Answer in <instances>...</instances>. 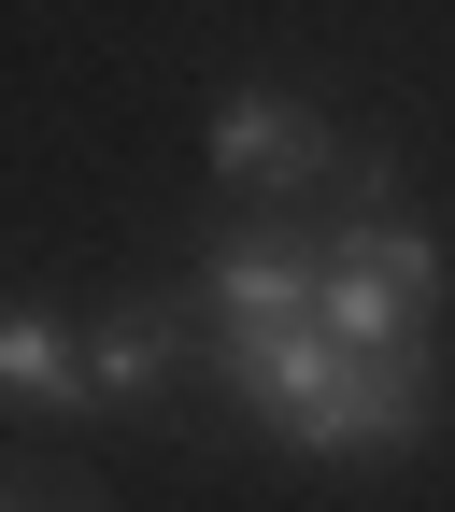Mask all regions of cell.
Wrapping results in <instances>:
<instances>
[{"label":"cell","mask_w":455,"mask_h":512,"mask_svg":"<svg viewBox=\"0 0 455 512\" xmlns=\"http://www.w3.org/2000/svg\"><path fill=\"white\" fill-rule=\"evenodd\" d=\"M200 157H214V185H242V200L328 214L342 185H356V128H328V100H299V86H214Z\"/></svg>","instance_id":"7a4b0ae2"},{"label":"cell","mask_w":455,"mask_h":512,"mask_svg":"<svg viewBox=\"0 0 455 512\" xmlns=\"http://www.w3.org/2000/svg\"><path fill=\"white\" fill-rule=\"evenodd\" d=\"M0 512H43V498H0Z\"/></svg>","instance_id":"5b68a950"},{"label":"cell","mask_w":455,"mask_h":512,"mask_svg":"<svg viewBox=\"0 0 455 512\" xmlns=\"http://www.w3.org/2000/svg\"><path fill=\"white\" fill-rule=\"evenodd\" d=\"M86 384H100V413H171L185 384H214V313H200V285L100 299V328H86Z\"/></svg>","instance_id":"3957f363"},{"label":"cell","mask_w":455,"mask_h":512,"mask_svg":"<svg viewBox=\"0 0 455 512\" xmlns=\"http://www.w3.org/2000/svg\"><path fill=\"white\" fill-rule=\"evenodd\" d=\"M455 285V256L399 200H342L328 214V342L342 356H427V313Z\"/></svg>","instance_id":"6da1fadb"},{"label":"cell","mask_w":455,"mask_h":512,"mask_svg":"<svg viewBox=\"0 0 455 512\" xmlns=\"http://www.w3.org/2000/svg\"><path fill=\"white\" fill-rule=\"evenodd\" d=\"M0 413H43V427L100 413V384H86V328H57V313L0 299Z\"/></svg>","instance_id":"277c9868"}]
</instances>
